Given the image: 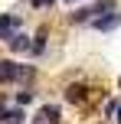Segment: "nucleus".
Wrapping results in <instances>:
<instances>
[{
    "instance_id": "1",
    "label": "nucleus",
    "mask_w": 121,
    "mask_h": 124,
    "mask_svg": "<svg viewBox=\"0 0 121 124\" xmlns=\"http://www.w3.org/2000/svg\"><path fill=\"white\" fill-rule=\"evenodd\" d=\"M23 26V16L20 13H0V43H10L13 36Z\"/></svg>"
},
{
    "instance_id": "2",
    "label": "nucleus",
    "mask_w": 121,
    "mask_h": 124,
    "mask_svg": "<svg viewBox=\"0 0 121 124\" xmlns=\"http://www.w3.org/2000/svg\"><path fill=\"white\" fill-rule=\"evenodd\" d=\"M92 30H98V33H111V30H118L121 26V10H115V13H108V16H98V20H92Z\"/></svg>"
},
{
    "instance_id": "3",
    "label": "nucleus",
    "mask_w": 121,
    "mask_h": 124,
    "mask_svg": "<svg viewBox=\"0 0 121 124\" xmlns=\"http://www.w3.org/2000/svg\"><path fill=\"white\" fill-rule=\"evenodd\" d=\"M62 98L69 101V105H85V98H89V88H85L82 82H72V85H65Z\"/></svg>"
},
{
    "instance_id": "4",
    "label": "nucleus",
    "mask_w": 121,
    "mask_h": 124,
    "mask_svg": "<svg viewBox=\"0 0 121 124\" xmlns=\"http://www.w3.org/2000/svg\"><path fill=\"white\" fill-rule=\"evenodd\" d=\"M7 82H20V65L13 59H0V85Z\"/></svg>"
},
{
    "instance_id": "5",
    "label": "nucleus",
    "mask_w": 121,
    "mask_h": 124,
    "mask_svg": "<svg viewBox=\"0 0 121 124\" xmlns=\"http://www.w3.org/2000/svg\"><path fill=\"white\" fill-rule=\"evenodd\" d=\"M7 46H10V52H30V49H33V36L20 30V33H16V36H13Z\"/></svg>"
},
{
    "instance_id": "6",
    "label": "nucleus",
    "mask_w": 121,
    "mask_h": 124,
    "mask_svg": "<svg viewBox=\"0 0 121 124\" xmlns=\"http://www.w3.org/2000/svg\"><path fill=\"white\" fill-rule=\"evenodd\" d=\"M89 10H92V20H98V16H108V13H115V10H118V0H95V3H92Z\"/></svg>"
},
{
    "instance_id": "7",
    "label": "nucleus",
    "mask_w": 121,
    "mask_h": 124,
    "mask_svg": "<svg viewBox=\"0 0 121 124\" xmlns=\"http://www.w3.org/2000/svg\"><path fill=\"white\" fill-rule=\"evenodd\" d=\"M36 124H59V105H43L36 114Z\"/></svg>"
},
{
    "instance_id": "8",
    "label": "nucleus",
    "mask_w": 121,
    "mask_h": 124,
    "mask_svg": "<svg viewBox=\"0 0 121 124\" xmlns=\"http://www.w3.org/2000/svg\"><path fill=\"white\" fill-rule=\"evenodd\" d=\"M46 39H49V26H39V30H36V36H33V56H43V52H46Z\"/></svg>"
},
{
    "instance_id": "9",
    "label": "nucleus",
    "mask_w": 121,
    "mask_h": 124,
    "mask_svg": "<svg viewBox=\"0 0 121 124\" xmlns=\"http://www.w3.org/2000/svg\"><path fill=\"white\" fill-rule=\"evenodd\" d=\"M69 23H92V10H89V7L72 10V13H69Z\"/></svg>"
},
{
    "instance_id": "10",
    "label": "nucleus",
    "mask_w": 121,
    "mask_h": 124,
    "mask_svg": "<svg viewBox=\"0 0 121 124\" xmlns=\"http://www.w3.org/2000/svg\"><path fill=\"white\" fill-rule=\"evenodd\" d=\"M30 101H33V92H30V88H20V92H16V105L23 108V105H30Z\"/></svg>"
},
{
    "instance_id": "11",
    "label": "nucleus",
    "mask_w": 121,
    "mask_h": 124,
    "mask_svg": "<svg viewBox=\"0 0 121 124\" xmlns=\"http://www.w3.org/2000/svg\"><path fill=\"white\" fill-rule=\"evenodd\" d=\"M30 7H33V10H46V3H43V0H30Z\"/></svg>"
},
{
    "instance_id": "12",
    "label": "nucleus",
    "mask_w": 121,
    "mask_h": 124,
    "mask_svg": "<svg viewBox=\"0 0 121 124\" xmlns=\"http://www.w3.org/2000/svg\"><path fill=\"white\" fill-rule=\"evenodd\" d=\"M3 114H7V101L0 98V124H3Z\"/></svg>"
},
{
    "instance_id": "13",
    "label": "nucleus",
    "mask_w": 121,
    "mask_h": 124,
    "mask_svg": "<svg viewBox=\"0 0 121 124\" xmlns=\"http://www.w3.org/2000/svg\"><path fill=\"white\" fill-rule=\"evenodd\" d=\"M115 121H118V124H121V105H118V114H115Z\"/></svg>"
},
{
    "instance_id": "14",
    "label": "nucleus",
    "mask_w": 121,
    "mask_h": 124,
    "mask_svg": "<svg viewBox=\"0 0 121 124\" xmlns=\"http://www.w3.org/2000/svg\"><path fill=\"white\" fill-rule=\"evenodd\" d=\"M43 3H46V10H49V7H52V3H56V0H43Z\"/></svg>"
},
{
    "instance_id": "15",
    "label": "nucleus",
    "mask_w": 121,
    "mask_h": 124,
    "mask_svg": "<svg viewBox=\"0 0 121 124\" xmlns=\"http://www.w3.org/2000/svg\"><path fill=\"white\" fill-rule=\"evenodd\" d=\"M65 3H75V0H65Z\"/></svg>"
}]
</instances>
